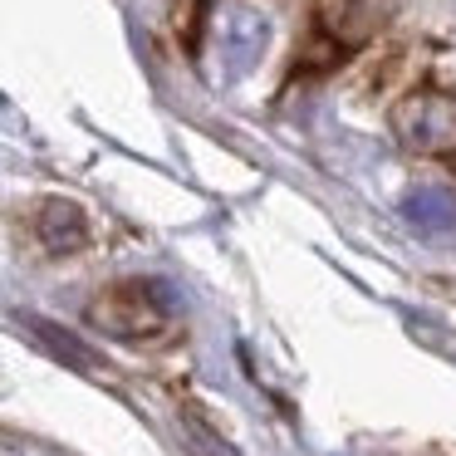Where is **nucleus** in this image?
I'll use <instances>...</instances> for the list:
<instances>
[{
	"label": "nucleus",
	"mask_w": 456,
	"mask_h": 456,
	"mask_svg": "<svg viewBox=\"0 0 456 456\" xmlns=\"http://www.w3.org/2000/svg\"><path fill=\"white\" fill-rule=\"evenodd\" d=\"M35 231H40V240L54 256H69V250H79L89 240V221H84V211L74 201H50L40 211V221H35Z\"/></svg>",
	"instance_id": "nucleus-6"
},
{
	"label": "nucleus",
	"mask_w": 456,
	"mask_h": 456,
	"mask_svg": "<svg viewBox=\"0 0 456 456\" xmlns=\"http://www.w3.org/2000/svg\"><path fill=\"white\" fill-rule=\"evenodd\" d=\"M403 221L427 240H442V236H456V191L452 187H417L403 197Z\"/></svg>",
	"instance_id": "nucleus-5"
},
{
	"label": "nucleus",
	"mask_w": 456,
	"mask_h": 456,
	"mask_svg": "<svg viewBox=\"0 0 456 456\" xmlns=\"http://www.w3.org/2000/svg\"><path fill=\"white\" fill-rule=\"evenodd\" d=\"M270 50V20L246 0H221L207 30V54L216 64V79H246Z\"/></svg>",
	"instance_id": "nucleus-2"
},
{
	"label": "nucleus",
	"mask_w": 456,
	"mask_h": 456,
	"mask_svg": "<svg viewBox=\"0 0 456 456\" xmlns=\"http://www.w3.org/2000/svg\"><path fill=\"white\" fill-rule=\"evenodd\" d=\"M172 314H177V299H172L167 285H158V280H128V285H113L94 299L89 324L113 338L142 344V338H158L172 324Z\"/></svg>",
	"instance_id": "nucleus-1"
},
{
	"label": "nucleus",
	"mask_w": 456,
	"mask_h": 456,
	"mask_svg": "<svg viewBox=\"0 0 456 456\" xmlns=\"http://www.w3.org/2000/svg\"><path fill=\"white\" fill-rule=\"evenodd\" d=\"M393 133L407 152L442 158L456 152V94L446 89H417L393 109Z\"/></svg>",
	"instance_id": "nucleus-3"
},
{
	"label": "nucleus",
	"mask_w": 456,
	"mask_h": 456,
	"mask_svg": "<svg viewBox=\"0 0 456 456\" xmlns=\"http://www.w3.org/2000/svg\"><path fill=\"white\" fill-rule=\"evenodd\" d=\"M397 0H314V20L338 50H358L387 25Z\"/></svg>",
	"instance_id": "nucleus-4"
}]
</instances>
